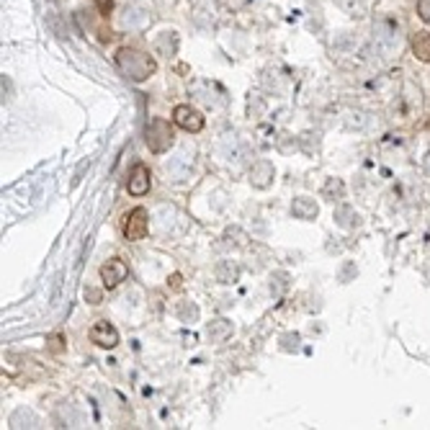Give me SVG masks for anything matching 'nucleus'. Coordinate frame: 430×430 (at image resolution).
Wrapping results in <instances>:
<instances>
[{
  "mask_svg": "<svg viewBox=\"0 0 430 430\" xmlns=\"http://www.w3.org/2000/svg\"><path fill=\"white\" fill-rule=\"evenodd\" d=\"M116 67L124 78L134 80V83H144L147 78H152L158 72V62L152 60L149 54L132 49V47H122L116 52Z\"/></svg>",
  "mask_w": 430,
  "mask_h": 430,
  "instance_id": "f257e3e1",
  "label": "nucleus"
},
{
  "mask_svg": "<svg viewBox=\"0 0 430 430\" xmlns=\"http://www.w3.org/2000/svg\"><path fill=\"white\" fill-rule=\"evenodd\" d=\"M144 140H147L149 152L163 155V152H167V149L173 147L176 134H173V126H170L165 119H152V122L147 124V129H144Z\"/></svg>",
  "mask_w": 430,
  "mask_h": 430,
  "instance_id": "f03ea898",
  "label": "nucleus"
},
{
  "mask_svg": "<svg viewBox=\"0 0 430 430\" xmlns=\"http://www.w3.org/2000/svg\"><path fill=\"white\" fill-rule=\"evenodd\" d=\"M116 24L122 31H144L152 24V10L144 3H126L116 18Z\"/></svg>",
  "mask_w": 430,
  "mask_h": 430,
  "instance_id": "7ed1b4c3",
  "label": "nucleus"
},
{
  "mask_svg": "<svg viewBox=\"0 0 430 430\" xmlns=\"http://www.w3.org/2000/svg\"><path fill=\"white\" fill-rule=\"evenodd\" d=\"M122 232L126 240H132V242H137V240H144L149 232V214L147 209H142V206H137V209L126 211L122 220Z\"/></svg>",
  "mask_w": 430,
  "mask_h": 430,
  "instance_id": "20e7f679",
  "label": "nucleus"
},
{
  "mask_svg": "<svg viewBox=\"0 0 430 430\" xmlns=\"http://www.w3.org/2000/svg\"><path fill=\"white\" fill-rule=\"evenodd\" d=\"M173 122H176V126H181L183 132H201L204 129V116L196 111V108H191V106H176L173 108Z\"/></svg>",
  "mask_w": 430,
  "mask_h": 430,
  "instance_id": "39448f33",
  "label": "nucleus"
},
{
  "mask_svg": "<svg viewBox=\"0 0 430 430\" xmlns=\"http://www.w3.org/2000/svg\"><path fill=\"white\" fill-rule=\"evenodd\" d=\"M88 338L96 345H101V348H116L119 345V330H116L108 320H98L96 325L90 327Z\"/></svg>",
  "mask_w": 430,
  "mask_h": 430,
  "instance_id": "423d86ee",
  "label": "nucleus"
},
{
  "mask_svg": "<svg viewBox=\"0 0 430 430\" xmlns=\"http://www.w3.org/2000/svg\"><path fill=\"white\" fill-rule=\"evenodd\" d=\"M126 276H129V268L119 258H111L108 263L101 265V281H104L106 289H116L122 281H126Z\"/></svg>",
  "mask_w": 430,
  "mask_h": 430,
  "instance_id": "0eeeda50",
  "label": "nucleus"
},
{
  "mask_svg": "<svg viewBox=\"0 0 430 430\" xmlns=\"http://www.w3.org/2000/svg\"><path fill=\"white\" fill-rule=\"evenodd\" d=\"M149 185H152V173H149V167L144 163H137L132 167V173H129V181H126V191L132 193V196H144L149 193Z\"/></svg>",
  "mask_w": 430,
  "mask_h": 430,
  "instance_id": "6e6552de",
  "label": "nucleus"
},
{
  "mask_svg": "<svg viewBox=\"0 0 430 430\" xmlns=\"http://www.w3.org/2000/svg\"><path fill=\"white\" fill-rule=\"evenodd\" d=\"M374 31H377V42L384 47V49H395V47H399V26H397L392 18L379 21Z\"/></svg>",
  "mask_w": 430,
  "mask_h": 430,
  "instance_id": "1a4fd4ad",
  "label": "nucleus"
},
{
  "mask_svg": "<svg viewBox=\"0 0 430 430\" xmlns=\"http://www.w3.org/2000/svg\"><path fill=\"white\" fill-rule=\"evenodd\" d=\"M273 178H276L273 163H268V160L253 163V167H250V183H253L255 188H268V185L273 183Z\"/></svg>",
  "mask_w": 430,
  "mask_h": 430,
  "instance_id": "9d476101",
  "label": "nucleus"
},
{
  "mask_svg": "<svg viewBox=\"0 0 430 430\" xmlns=\"http://www.w3.org/2000/svg\"><path fill=\"white\" fill-rule=\"evenodd\" d=\"M291 214H294L297 220L312 222V220H317L320 206L315 204V199H309V196H299V199H294V204H291Z\"/></svg>",
  "mask_w": 430,
  "mask_h": 430,
  "instance_id": "9b49d317",
  "label": "nucleus"
},
{
  "mask_svg": "<svg viewBox=\"0 0 430 430\" xmlns=\"http://www.w3.org/2000/svg\"><path fill=\"white\" fill-rule=\"evenodd\" d=\"M229 335H232V322L224 320V317H217V320H211L206 325V338L211 342H224Z\"/></svg>",
  "mask_w": 430,
  "mask_h": 430,
  "instance_id": "f8f14e48",
  "label": "nucleus"
},
{
  "mask_svg": "<svg viewBox=\"0 0 430 430\" xmlns=\"http://www.w3.org/2000/svg\"><path fill=\"white\" fill-rule=\"evenodd\" d=\"M410 47H413V54L420 62H430V34L428 31H415L410 36Z\"/></svg>",
  "mask_w": 430,
  "mask_h": 430,
  "instance_id": "ddd939ff",
  "label": "nucleus"
},
{
  "mask_svg": "<svg viewBox=\"0 0 430 430\" xmlns=\"http://www.w3.org/2000/svg\"><path fill=\"white\" fill-rule=\"evenodd\" d=\"M155 52L165 54V57H173L178 52V34L176 31H163V34L155 39Z\"/></svg>",
  "mask_w": 430,
  "mask_h": 430,
  "instance_id": "4468645a",
  "label": "nucleus"
},
{
  "mask_svg": "<svg viewBox=\"0 0 430 430\" xmlns=\"http://www.w3.org/2000/svg\"><path fill=\"white\" fill-rule=\"evenodd\" d=\"M214 273H217V281L220 283H235L240 279V265L232 263V261H222Z\"/></svg>",
  "mask_w": 430,
  "mask_h": 430,
  "instance_id": "2eb2a0df",
  "label": "nucleus"
},
{
  "mask_svg": "<svg viewBox=\"0 0 430 430\" xmlns=\"http://www.w3.org/2000/svg\"><path fill=\"white\" fill-rule=\"evenodd\" d=\"M342 193H345V185H342L340 178H327L325 185H322V196L330 201H338V199H342Z\"/></svg>",
  "mask_w": 430,
  "mask_h": 430,
  "instance_id": "dca6fc26",
  "label": "nucleus"
},
{
  "mask_svg": "<svg viewBox=\"0 0 430 430\" xmlns=\"http://www.w3.org/2000/svg\"><path fill=\"white\" fill-rule=\"evenodd\" d=\"M178 315H181V320H185V322H193V320L199 317V307H193V304H181V307H178Z\"/></svg>",
  "mask_w": 430,
  "mask_h": 430,
  "instance_id": "f3484780",
  "label": "nucleus"
},
{
  "mask_svg": "<svg viewBox=\"0 0 430 430\" xmlns=\"http://www.w3.org/2000/svg\"><path fill=\"white\" fill-rule=\"evenodd\" d=\"M417 16H420L425 24H430V0H417Z\"/></svg>",
  "mask_w": 430,
  "mask_h": 430,
  "instance_id": "a211bd4d",
  "label": "nucleus"
},
{
  "mask_svg": "<svg viewBox=\"0 0 430 430\" xmlns=\"http://www.w3.org/2000/svg\"><path fill=\"white\" fill-rule=\"evenodd\" d=\"M93 3H96V8L101 16H108V13L114 10V0H93Z\"/></svg>",
  "mask_w": 430,
  "mask_h": 430,
  "instance_id": "6ab92c4d",
  "label": "nucleus"
},
{
  "mask_svg": "<svg viewBox=\"0 0 430 430\" xmlns=\"http://www.w3.org/2000/svg\"><path fill=\"white\" fill-rule=\"evenodd\" d=\"M85 299H90V304H101V294H98L96 289L85 291Z\"/></svg>",
  "mask_w": 430,
  "mask_h": 430,
  "instance_id": "aec40b11",
  "label": "nucleus"
},
{
  "mask_svg": "<svg viewBox=\"0 0 430 430\" xmlns=\"http://www.w3.org/2000/svg\"><path fill=\"white\" fill-rule=\"evenodd\" d=\"M49 342H52L49 348H52L54 353H60V351H62V345H60V342H62V338H60V335H54V338H52V340H49Z\"/></svg>",
  "mask_w": 430,
  "mask_h": 430,
  "instance_id": "412c9836",
  "label": "nucleus"
},
{
  "mask_svg": "<svg viewBox=\"0 0 430 430\" xmlns=\"http://www.w3.org/2000/svg\"><path fill=\"white\" fill-rule=\"evenodd\" d=\"M422 165H425V170L430 173V147H428V152H425V158H422Z\"/></svg>",
  "mask_w": 430,
  "mask_h": 430,
  "instance_id": "4be33fe9",
  "label": "nucleus"
}]
</instances>
